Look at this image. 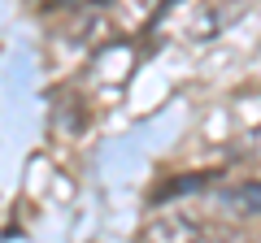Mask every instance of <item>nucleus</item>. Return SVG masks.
<instances>
[{"instance_id":"obj_1","label":"nucleus","mask_w":261,"mask_h":243,"mask_svg":"<svg viewBox=\"0 0 261 243\" xmlns=\"http://www.w3.org/2000/svg\"><path fill=\"white\" fill-rule=\"evenodd\" d=\"M205 230V222L187 208H161L148 226H144V243H196Z\"/></svg>"},{"instance_id":"obj_2","label":"nucleus","mask_w":261,"mask_h":243,"mask_svg":"<svg viewBox=\"0 0 261 243\" xmlns=\"http://www.w3.org/2000/svg\"><path fill=\"white\" fill-rule=\"evenodd\" d=\"M222 204L235 208V213L261 217V183H240V187H226V191H222Z\"/></svg>"},{"instance_id":"obj_3","label":"nucleus","mask_w":261,"mask_h":243,"mask_svg":"<svg viewBox=\"0 0 261 243\" xmlns=\"http://www.w3.org/2000/svg\"><path fill=\"white\" fill-rule=\"evenodd\" d=\"M157 9V0H113V13H118L122 26H144Z\"/></svg>"},{"instance_id":"obj_4","label":"nucleus","mask_w":261,"mask_h":243,"mask_svg":"<svg viewBox=\"0 0 261 243\" xmlns=\"http://www.w3.org/2000/svg\"><path fill=\"white\" fill-rule=\"evenodd\" d=\"M196 243H248V239H244V234H235V230H214V226H205Z\"/></svg>"},{"instance_id":"obj_5","label":"nucleus","mask_w":261,"mask_h":243,"mask_svg":"<svg viewBox=\"0 0 261 243\" xmlns=\"http://www.w3.org/2000/svg\"><path fill=\"white\" fill-rule=\"evenodd\" d=\"M248 152H252V157H261V131L248 135Z\"/></svg>"}]
</instances>
